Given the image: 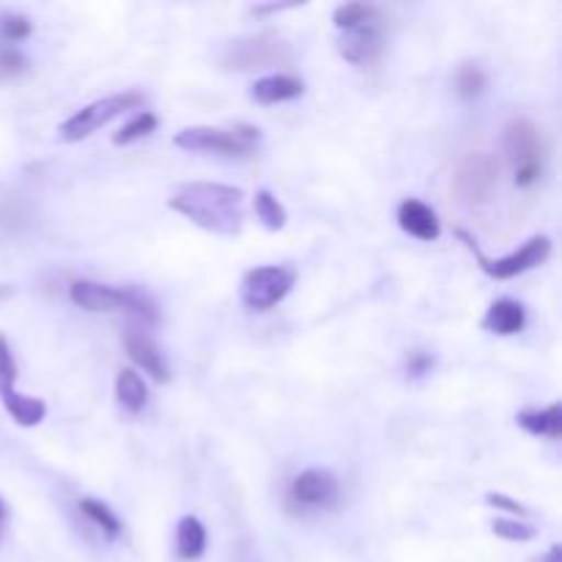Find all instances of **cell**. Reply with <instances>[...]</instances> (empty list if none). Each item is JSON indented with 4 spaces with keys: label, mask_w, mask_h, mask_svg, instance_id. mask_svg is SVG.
I'll list each match as a JSON object with an SVG mask.
<instances>
[{
    "label": "cell",
    "mask_w": 562,
    "mask_h": 562,
    "mask_svg": "<svg viewBox=\"0 0 562 562\" xmlns=\"http://www.w3.org/2000/svg\"><path fill=\"white\" fill-rule=\"evenodd\" d=\"M77 510H80V514L86 516V519L91 521L93 527H99V530H102L108 538H119L121 536L119 516H115L113 510L108 508V505L99 503V499L82 497L80 503H77Z\"/></svg>",
    "instance_id": "obj_21"
},
{
    "label": "cell",
    "mask_w": 562,
    "mask_h": 562,
    "mask_svg": "<svg viewBox=\"0 0 562 562\" xmlns=\"http://www.w3.org/2000/svg\"><path fill=\"white\" fill-rule=\"evenodd\" d=\"M261 140L256 126H236V130H220V126H187L176 132L173 143L184 151L198 154H225V157H245Z\"/></svg>",
    "instance_id": "obj_4"
},
{
    "label": "cell",
    "mask_w": 562,
    "mask_h": 562,
    "mask_svg": "<svg viewBox=\"0 0 562 562\" xmlns=\"http://www.w3.org/2000/svg\"><path fill=\"white\" fill-rule=\"evenodd\" d=\"M0 33L9 42H22V38H27L33 33V22L22 14H5L3 22H0Z\"/></svg>",
    "instance_id": "obj_28"
},
{
    "label": "cell",
    "mask_w": 562,
    "mask_h": 562,
    "mask_svg": "<svg viewBox=\"0 0 562 562\" xmlns=\"http://www.w3.org/2000/svg\"><path fill=\"white\" fill-rule=\"evenodd\" d=\"M521 428L532 437H541V439H560L562 434V406L552 404L547 409H536V412H521L516 417Z\"/></svg>",
    "instance_id": "obj_18"
},
{
    "label": "cell",
    "mask_w": 562,
    "mask_h": 562,
    "mask_svg": "<svg viewBox=\"0 0 562 562\" xmlns=\"http://www.w3.org/2000/svg\"><path fill=\"white\" fill-rule=\"evenodd\" d=\"M5 521H9V508H5L3 497H0V538H3V530H5Z\"/></svg>",
    "instance_id": "obj_33"
},
{
    "label": "cell",
    "mask_w": 562,
    "mask_h": 562,
    "mask_svg": "<svg viewBox=\"0 0 562 562\" xmlns=\"http://www.w3.org/2000/svg\"><path fill=\"white\" fill-rule=\"evenodd\" d=\"M486 503L492 505V508H503V510H508V514H514L516 519H525V516H530V510L525 508V505L521 503H516V499H510V497H505V494H486Z\"/></svg>",
    "instance_id": "obj_30"
},
{
    "label": "cell",
    "mask_w": 562,
    "mask_h": 562,
    "mask_svg": "<svg viewBox=\"0 0 562 562\" xmlns=\"http://www.w3.org/2000/svg\"><path fill=\"white\" fill-rule=\"evenodd\" d=\"M499 165L488 151H472L467 154L464 162L459 165L456 173V192L461 201L467 203H486L492 201L494 190H497Z\"/></svg>",
    "instance_id": "obj_8"
},
{
    "label": "cell",
    "mask_w": 562,
    "mask_h": 562,
    "mask_svg": "<svg viewBox=\"0 0 562 562\" xmlns=\"http://www.w3.org/2000/svg\"><path fill=\"white\" fill-rule=\"evenodd\" d=\"M384 11L379 9V5H371V3H344L335 9L333 14V22L338 31H346V27H355V25H362V22L368 20H376V16H382Z\"/></svg>",
    "instance_id": "obj_24"
},
{
    "label": "cell",
    "mask_w": 562,
    "mask_h": 562,
    "mask_svg": "<svg viewBox=\"0 0 562 562\" xmlns=\"http://www.w3.org/2000/svg\"><path fill=\"white\" fill-rule=\"evenodd\" d=\"M302 93H305V82H302L300 77H291V75L261 77V80L252 82V88H250L252 102H258V104L291 102V99L302 97Z\"/></svg>",
    "instance_id": "obj_14"
},
{
    "label": "cell",
    "mask_w": 562,
    "mask_h": 562,
    "mask_svg": "<svg viewBox=\"0 0 562 562\" xmlns=\"http://www.w3.org/2000/svg\"><path fill=\"white\" fill-rule=\"evenodd\" d=\"M157 124H159L157 115L148 113V110H143V113H137L135 119L126 121V124L115 132L113 143L115 146H130V143L143 140V137H148L154 130H157Z\"/></svg>",
    "instance_id": "obj_25"
},
{
    "label": "cell",
    "mask_w": 562,
    "mask_h": 562,
    "mask_svg": "<svg viewBox=\"0 0 562 562\" xmlns=\"http://www.w3.org/2000/svg\"><path fill=\"white\" fill-rule=\"evenodd\" d=\"M503 148L508 162L514 165V181L519 187H532L543 179L547 165V143L541 130L530 119H514L505 126Z\"/></svg>",
    "instance_id": "obj_2"
},
{
    "label": "cell",
    "mask_w": 562,
    "mask_h": 562,
    "mask_svg": "<svg viewBox=\"0 0 562 562\" xmlns=\"http://www.w3.org/2000/svg\"><path fill=\"white\" fill-rule=\"evenodd\" d=\"M294 272L285 267H256L241 280V302L250 311H272L289 296Z\"/></svg>",
    "instance_id": "obj_7"
},
{
    "label": "cell",
    "mask_w": 562,
    "mask_h": 562,
    "mask_svg": "<svg viewBox=\"0 0 562 562\" xmlns=\"http://www.w3.org/2000/svg\"><path fill=\"white\" fill-rule=\"evenodd\" d=\"M252 206H256V217L261 220L269 231H283L285 223H289V212H285L283 203H280L269 190H258Z\"/></svg>",
    "instance_id": "obj_22"
},
{
    "label": "cell",
    "mask_w": 562,
    "mask_h": 562,
    "mask_svg": "<svg viewBox=\"0 0 562 562\" xmlns=\"http://www.w3.org/2000/svg\"><path fill=\"white\" fill-rule=\"evenodd\" d=\"M69 296L77 307H82L88 313L121 311V305H124V289L93 283V280H77V283H71Z\"/></svg>",
    "instance_id": "obj_12"
},
{
    "label": "cell",
    "mask_w": 562,
    "mask_h": 562,
    "mask_svg": "<svg viewBox=\"0 0 562 562\" xmlns=\"http://www.w3.org/2000/svg\"><path fill=\"white\" fill-rule=\"evenodd\" d=\"M492 532L503 541H514V543H527L538 536V530L532 525L521 519H497L492 525Z\"/></svg>",
    "instance_id": "obj_26"
},
{
    "label": "cell",
    "mask_w": 562,
    "mask_h": 562,
    "mask_svg": "<svg viewBox=\"0 0 562 562\" xmlns=\"http://www.w3.org/2000/svg\"><path fill=\"white\" fill-rule=\"evenodd\" d=\"M409 371L415 373V376H423V373H428V371H431V357L415 355V357H412V362H409Z\"/></svg>",
    "instance_id": "obj_31"
},
{
    "label": "cell",
    "mask_w": 562,
    "mask_h": 562,
    "mask_svg": "<svg viewBox=\"0 0 562 562\" xmlns=\"http://www.w3.org/2000/svg\"><path fill=\"white\" fill-rule=\"evenodd\" d=\"M384 31H387V16H376L362 25L346 27L340 31L338 53L344 55L349 64H371L382 55L384 49Z\"/></svg>",
    "instance_id": "obj_9"
},
{
    "label": "cell",
    "mask_w": 562,
    "mask_h": 562,
    "mask_svg": "<svg viewBox=\"0 0 562 562\" xmlns=\"http://www.w3.org/2000/svg\"><path fill=\"white\" fill-rule=\"evenodd\" d=\"M291 60V47L278 36V33H256V36L234 38L223 47L220 64L234 71L269 69Z\"/></svg>",
    "instance_id": "obj_5"
},
{
    "label": "cell",
    "mask_w": 562,
    "mask_h": 562,
    "mask_svg": "<svg viewBox=\"0 0 562 562\" xmlns=\"http://www.w3.org/2000/svg\"><path fill=\"white\" fill-rule=\"evenodd\" d=\"M459 236L464 239V245L475 252V258L481 261L483 272H486L488 278H497V280L519 278V274H525V272H530V269L547 263L549 256H552V239H549V236H532L527 245H521L519 250L510 252V256L497 258V261H492V258L483 256L481 247L475 245V239H472L467 231H459Z\"/></svg>",
    "instance_id": "obj_6"
},
{
    "label": "cell",
    "mask_w": 562,
    "mask_h": 562,
    "mask_svg": "<svg viewBox=\"0 0 562 562\" xmlns=\"http://www.w3.org/2000/svg\"><path fill=\"white\" fill-rule=\"evenodd\" d=\"M538 562H562L560 560V547L554 543V547H549V552L543 554V558H538Z\"/></svg>",
    "instance_id": "obj_32"
},
{
    "label": "cell",
    "mask_w": 562,
    "mask_h": 562,
    "mask_svg": "<svg viewBox=\"0 0 562 562\" xmlns=\"http://www.w3.org/2000/svg\"><path fill=\"white\" fill-rule=\"evenodd\" d=\"M124 344H126V355L132 357V362H135L137 368H143V371H146L157 384L168 382L170 366L168 360H165V351L159 349L157 340H154L151 335L140 333V329H130Z\"/></svg>",
    "instance_id": "obj_11"
},
{
    "label": "cell",
    "mask_w": 562,
    "mask_h": 562,
    "mask_svg": "<svg viewBox=\"0 0 562 562\" xmlns=\"http://www.w3.org/2000/svg\"><path fill=\"white\" fill-rule=\"evenodd\" d=\"M121 311H126L130 316L140 318L146 327L157 324V318H159L157 305H154L151 296H148L146 291L135 289V285H126V289H124V305H121Z\"/></svg>",
    "instance_id": "obj_23"
},
{
    "label": "cell",
    "mask_w": 562,
    "mask_h": 562,
    "mask_svg": "<svg viewBox=\"0 0 562 562\" xmlns=\"http://www.w3.org/2000/svg\"><path fill=\"white\" fill-rule=\"evenodd\" d=\"M115 401H119L121 409L130 412V415H137V412L146 409L148 390L140 373L132 371V368L119 371V376H115Z\"/></svg>",
    "instance_id": "obj_17"
},
{
    "label": "cell",
    "mask_w": 562,
    "mask_h": 562,
    "mask_svg": "<svg viewBox=\"0 0 562 562\" xmlns=\"http://www.w3.org/2000/svg\"><path fill=\"white\" fill-rule=\"evenodd\" d=\"M486 86H488V77L477 60H464V64L459 66V71H456V93H459L464 102H475V99H481L483 93H486Z\"/></svg>",
    "instance_id": "obj_20"
},
{
    "label": "cell",
    "mask_w": 562,
    "mask_h": 562,
    "mask_svg": "<svg viewBox=\"0 0 562 562\" xmlns=\"http://www.w3.org/2000/svg\"><path fill=\"white\" fill-rule=\"evenodd\" d=\"M0 401H3L5 412L11 420L22 428H33L47 417V404L42 398H31V395L16 393V387L0 390Z\"/></svg>",
    "instance_id": "obj_16"
},
{
    "label": "cell",
    "mask_w": 562,
    "mask_h": 562,
    "mask_svg": "<svg viewBox=\"0 0 562 562\" xmlns=\"http://www.w3.org/2000/svg\"><path fill=\"white\" fill-rule=\"evenodd\" d=\"M27 66L25 55L14 47H5L0 49V80H11V77L22 75Z\"/></svg>",
    "instance_id": "obj_29"
},
{
    "label": "cell",
    "mask_w": 562,
    "mask_h": 562,
    "mask_svg": "<svg viewBox=\"0 0 562 562\" xmlns=\"http://www.w3.org/2000/svg\"><path fill=\"white\" fill-rule=\"evenodd\" d=\"M289 499L300 508H329L338 499V477L329 470H305L291 481Z\"/></svg>",
    "instance_id": "obj_10"
},
{
    "label": "cell",
    "mask_w": 562,
    "mask_h": 562,
    "mask_svg": "<svg viewBox=\"0 0 562 562\" xmlns=\"http://www.w3.org/2000/svg\"><path fill=\"white\" fill-rule=\"evenodd\" d=\"M527 324V313L521 307V302L516 300H497L492 302V307L483 316V329H488L492 335H516L521 333Z\"/></svg>",
    "instance_id": "obj_15"
},
{
    "label": "cell",
    "mask_w": 562,
    "mask_h": 562,
    "mask_svg": "<svg viewBox=\"0 0 562 562\" xmlns=\"http://www.w3.org/2000/svg\"><path fill=\"white\" fill-rule=\"evenodd\" d=\"M16 382V360L5 335H0V390H11Z\"/></svg>",
    "instance_id": "obj_27"
},
{
    "label": "cell",
    "mask_w": 562,
    "mask_h": 562,
    "mask_svg": "<svg viewBox=\"0 0 562 562\" xmlns=\"http://www.w3.org/2000/svg\"><path fill=\"white\" fill-rule=\"evenodd\" d=\"M176 552L181 560H198L206 552V527L195 516H184L176 527Z\"/></svg>",
    "instance_id": "obj_19"
},
{
    "label": "cell",
    "mask_w": 562,
    "mask_h": 562,
    "mask_svg": "<svg viewBox=\"0 0 562 562\" xmlns=\"http://www.w3.org/2000/svg\"><path fill=\"white\" fill-rule=\"evenodd\" d=\"M143 104H146V93L140 91H124V93H113V97L97 99V102L80 108L75 115H69V119L60 124L58 130L60 140L66 143L86 140V137H91L93 132L108 126L113 119L124 115L126 110L143 108Z\"/></svg>",
    "instance_id": "obj_3"
},
{
    "label": "cell",
    "mask_w": 562,
    "mask_h": 562,
    "mask_svg": "<svg viewBox=\"0 0 562 562\" xmlns=\"http://www.w3.org/2000/svg\"><path fill=\"white\" fill-rule=\"evenodd\" d=\"M398 225L406 234L420 241H437L439 234H442L437 212L428 203L415 201V198H409V201H404L398 206Z\"/></svg>",
    "instance_id": "obj_13"
},
{
    "label": "cell",
    "mask_w": 562,
    "mask_h": 562,
    "mask_svg": "<svg viewBox=\"0 0 562 562\" xmlns=\"http://www.w3.org/2000/svg\"><path fill=\"white\" fill-rule=\"evenodd\" d=\"M168 206L217 236H239L245 225V190L220 181H190L176 190Z\"/></svg>",
    "instance_id": "obj_1"
}]
</instances>
